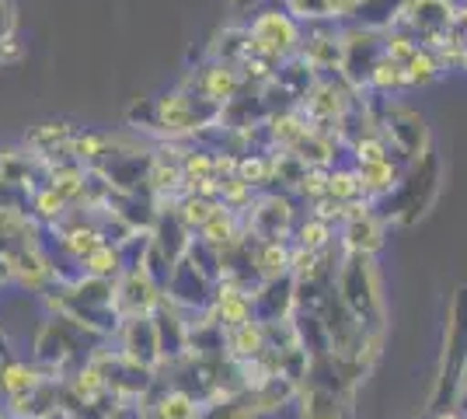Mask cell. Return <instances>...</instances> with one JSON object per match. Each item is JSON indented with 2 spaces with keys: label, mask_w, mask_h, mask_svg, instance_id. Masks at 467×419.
I'll list each match as a JSON object with an SVG mask.
<instances>
[{
  "label": "cell",
  "mask_w": 467,
  "mask_h": 419,
  "mask_svg": "<svg viewBox=\"0 0 467 419\" xmlns=\"http://www.w3.org/2000/svg\"><path fill=\"white\" fill-rule=\"evenodd\" d=\"M467 388V287H457L447 308V329L440 342L436 378L429 388V413L436 409H457Z\"/></svg>",
  "instance_id": "cell-1"
},
{
  "label": "cell",
  "mask_w": 467,
  "mask_h": 419,
  "mask_svg": "<svg viewBox=\"0 0 467 419\" xmlns=\"http://www.w3.org/2000/svg\"><path fill=\"white\" fill-rule=\"evenodd\" d=\"M331 290L363 329H388V300H384V283L373 256H342Z\"/></svg>",
  "instance_id": "cell-2"
},
{
  "label": "cell",
  "mask_w": 467,
  "mask_h": 419,
  "mask_svg": "<svg viewBox=\"0 0 467 419\" xmlns=\"http://www.w3.org/2000/svg\"><path fill=\"white\" fill-rule=\"evenodd\" d=\"M244 36H248V57L269 63V67H279L300 53L304 25L293 18L279 0H273L244 21Z\"/></svg>",
  "instance_id": "cell-3"
},
{
  "label": "cell",
  "mask_w": 467,
  "mask_h": 419,
  "mask_svg": "<svg viewBox=\"0 0 467 419\" xmlns=\"http://www.w3.org/2000/svg\"><path fill=\"white\" fill-rule=\"evenodd\" d=\"M223 120V109H216L202 99L199 91H192L185 80L178 84L175 91L154 99V130L164 140H175V143H185V140H195L202 130H210Z\"/></svg>",
  "instance_id": "cell-4"
},
{
  "label": "cell",
  "mask_w": 467,
  "mask_h": 419,
  "mask_svg": "<svg viewBox=\"0 0 467 419\" xmlns=\"http://www.w3.org/2000/svg\"><path fill=\"white\" fill-rule=\"evenodd\" d=\"M241 220H244V235L252 241H290L293 227L300 220V203L283 189H269V193L254 196V203L241 214Z\"/></svg>",
  "instance_id": "cell-5"
},
{
  "label": "cell",
  "mask_w": 467,
  "mask_h": 419,
  "mask_svg": "<svg viewBox=\"0 0 467 419\" xmlns=\"http://www.w3.org/2000/svg\"><path fill=\"white\" fill-rule=\"evenodd\" d=\"M457 25V4L453 0H405L390 28L409 32L419 46H440Z\"/></svg>",
  "instance_id": "cell-6"
},
{
  "label": "cell",
  "mask_w": 467,
  "mask_h": 419,
  "mask_svg": "<svg viewBox=\"0 0 467 419\" xmlns=\"http://www.w3.org/2000/svg\"><path fill=\"white\" fill-rule=\"evenodd\" d=\"M380 133H384V140L390 143V151L405 161V164L422 161L429 151H432L426 120H422L415 109H409V105L384 101V105H380Z\"/></svg>",
  "instance_id": "cell-7"
},
{
  "label": "cell",
  "mask_w": 467,
  "mask_h": 419,
  "mask_svg": "<svg viewBox=\"0 0 467 419\" xmlns=\"http://www.w3.org/2000/svg\"><path fill=\"white\" fill-rule=\"evenodd\" d=\"M342 42L346 46H342V67H338V74L349 80L356 91H363L370 70L384 60V32L367 28V25H346Z\"/></svg>",
  "instance_id": "cell-8"
},
{
  "label": "cell",
  "mask_w": 467,
  "mask_h": 419,
  "mask_svg": "<svg viewBox=\"0 0 467 419\" xmlns=\"http://www.w3.org/2000/svg\"><path fill=\"white\" fill-rule=\"evenodd\" d=\"M213 287H216V279L210 277V273H202V269L189 259V252H185V256L171 266V273H168L164 298L171 300L178 311H185V315H199V311H206V308H210V300H213Z\"/></svg>",
  "instance_id": "cell-9"
},
{
  "label": "cell",
  "mask_w": 467,
  "mask_h": 419,
  "mask_svg": "<svg viewBox=\"0 0 467 419\" xmlns=\"http://www.w3.org/2000/svg\"><path fill=\"white\" fill-rule=\"evenodd\" d=\"M119 346V357L137 363L150 374L164 371V360H161V342H157L154 315H140V319H122L119 332L112 336Z\"/></svg>",
  "instance_id": "cell-10"
},
{
  "label": "cell",
  "mask_w": 467,
  "mask_h": 419,
  "mask_svg": "<svg viewBox=\"0 0 467 419\" xmlns=\"http://www.w3.org/2000/svg\"><path fill=\"white\" fill-rule=\"evenodd\" d=\"M342 32L346 25H335V21H311L304 25V39H300V60L311 67L314 74H338L342 67Z\"/></svg>",
  "instance_id": "cell-11"
},
{
  "label": "cell",
  "mask_w": 467,
  "mask_h": 419,
  "mask_svg": "<svg viewBox=\"0 0 467 419\" xmlns=\"http://www.w3.org/2000/svg\"><path fill=\"white\" fill-rule=\"evenodd\" d=\"M185 84H189L192 91H199L210 105H216V109H227V105L241 99V91L248 88V80H244V74H241V67L223 63V60L202 63L199 70H192V74L185 78Z\"/></svg>",
  "instance_id": "cell-12"
},
{
  "label": "cell",
  "mask_w": 467,
  "mask_h": 419,
  "mask_svg": "<svg viewBox=\"0 0 467 419\" xmlns=\"http://www.w3.org/2000/svg\"><path fill=\"white\" fill-rule=\"evenodd\" d=\"M164 300V290L147 266H130L116 279V311L119 319H140V315H154L157 304Z\"/></svg>",
  "instance_id": "cell-13"
},
{
  "label": "cell",
  "mask_w": 467,
  "mask_h": 419,
  "mask_svg": "<svg viewBox=\"0 0 467 419\" xmlns=\"http://www.w3.org/2000/svg\"><path fill=\"white\" fill-rule=\"evenodd\" d=\"M252 304H254V319L262 321V325L293 319L296 315V283L290 277L258 279L252 287Z\"/></svg>",
  "instance_id": "cell-14"
},
{
  "label": "cell",
  "mask_w": 467,
  "mask_h": 419,
  "mask_svg": "<svg viewBox=\"0 0 467 419\" xmlns=\"http://www.w3.org/2000/svg\"><path fill=\"white\" fill-rule=\"evenodd\" d=\"M384 235H388V220L377 210L338 224V245L346 256H377L384 248Z\"/></svg>",
  "instance_id": "cell-15"
},
{
  "label": "cell",
  "mask_w": 467,
  "mask_h": 419,
  "mask_svg": "<svg viewBox=\"0 0 467 419\" xmlns=\"http://www.w3.org/2000/svg\"><path fill=\"white\" fill-rule=\"evenodd\" d=\"M405 168H409L405 161L398 158V154H390V158L377 161V164H356L352 172H356V179H359L363 196H367L373 206H380V203L398 189V182H401V175H405Z\"/></svg>",
  "instance_id": "cell-16"
},
{
  "label": "cell",
  "mask_w": 467,
  "mask_h": 419,
  "mask_svg": "<svg viewBox=\"0 0 467 419\" xmlns=\"http://www.w3.org/2000/svg\"><path fill=\"white\" fill-rule=\"evenodd\" d=\"M265 350H269V336H265V325L258 319L244 321V325H237V329H231L223 336V357L237 363V367L241 363H254Z\"/></svg>",
  "instance_id": "cell-17"
},
{
  "label": "cell",
  "mask_w": 467,
  "mask_h": 419,
  "mask_svg": "<svg viewBox=\"0 0 467 419\" xmlns=\"http://www.w3.org/2000/svg\"><path fill=\"white\" fill-rule=\"evenodd\" d=\"M147 409H150V419H199L202 416V399L178 388V384H168L154 399H147Z\"/></svg>",
  "instance_id": "cell-18"
},
{
  "label": "cell",
  "mask_w": 467,
  "mask_h": 419,
  "mask_svg": "<svg viewBox=\"0 0 467 419\" xmlns=\"http://www.w3.org/2000/svg\"><path fill=\"white\" fill-rule=\"evenodd\" d=\"M237 238H244V220H241V214L237 210H231V206H216L213 217L206 220L202 227H199V235H195V241H202L206 248H216V252H223L227 245H234Z\"/></svg>",
  "instance_id": "cell-19"
},
{
  "label": "cell",
  "mask_w": 467,
  "mask_h": 419,
  "mask_svg": "<svg viewBox=\"0 0 467 419\" xmlns=\"http://www.w3.org/2000/svg\"><path fill=\"white\" fill-rule=\"evenodd\" d=\"M46 374H42L39 367H36V360L28 363V360L21 357H4L0 360V395L4 399H18V395H28V392H36Z\"/></svg>",
  "instance_id": "cell-20"
},
{
  "label": "cell",
  "mask_w": 467,
  "mask_h": 419,
  "mask_svg": "<svg viewBox=\"0 0 467 419\" xmlns=\"http://www.w3.org/2000/svg\"><path fill=\"white\" fill-rule=\"evenodd\" d=\"M252 273L254 279L290 277V241H252Z\"/></svg>",
  "instance_id": "cell-21"
},
{
  "label": "cell",
  "mask_w": 467,
  "mask_h": 419,
  "mask_svg": "<svg viewBox=\"0 0 467 419\" xmlns=\"http://www.w3.org/2000/svg\"><path fill=\"white\" fill-rule=\"evenodd\" d=\"M290 245L304 248V252H328L331 245H338V227L328 224V220L307 214V217L296 220V227H293V235H290Z\"/></svg>",
  "instance_id": "cell-22"
},
{
  "label": "cell",
  "mask_w": 467,
  "mask_h": 419,
  "mask_svg": "<svg viewBox=\"0 0 467 419\" xmlns=\"http://www.w3.org/2000/svg\"><path fill=\"white\" fill-rule=\"evenodd\" d=\"M122 269H126V262H122V248H119V241H105V245H98L95 252L80 262V277L112 279V283L122 277Z\"/></svg>",
  "instance_id": "cell-23"
},
{
  "label": "cell",
  "mask_w": 467,
  "mask_h": 419,
  "mask_svg": "<svg viewBox=\"0 0 467 419\" xmlns=\"http://www.w3.org/2000/svg\"><path fill=\"white\" fill-rule=\"evenodd\" d=\"M220 206V200H213V196H178L175 200V214H178V220L192 231V238L199 235V227L206 224V220L213 217V210Z\"/></svg>",
  "instance_id": "cell-24"
},
{
  "label": "cell",
  "mask_w": 467,
  "mask_h": 419,
  "mask_svg": "<svg viewBox=\"0 0 467 419\" xmlns=\"http://www.w3.org/2000/svg\"><path fill=\"white\" fill-rule=\"evenodd\" d=\"M328 200L338 203V206L356 203V200H367L363 189H359L356 172H352V164H335V168H328Z\"/></svg>",
  "instance_id": "cell-25"
},
{
  "label": "cell",
  "mask_w": 467,
  "mask_h": 419,
  "mask_svg": "<svg viewBox=\"0 0 467 419\" xmlns=\"http://www.w3.org/2000/svg\"><path fill=\"white\" fill-rule=\"evenodd\" d=\"M440 78H443V67L436 60V53L426 49V46L405 63V80H409V88H426V84H432V80H440Z\"/></svg>",
  "instance_id": "cell-26"
},
{
  "label": "cell",
  "mask_w": 467,
  "mask_h": 419,
  "mask_svg": "<svg viewBox=\"0 0 467 419\" xmlns=\"http://www.w3.org/2000/svg\"><path fill=\"white\" fill-rule=\"evenodd\" d=\"M346 151H349V158H352V168H356V164H377V161H384L394 154L390 143L384 140V133H370V137L352 140Z\"/></svg>",
  "instance_id": "cell-27"
},
{
  "label": "cell",
  "mask_w": 467,
  "mask_h": 419,
  "mask_svg": "<svg viewBox=\"0 0 467 419\" xmlns=\"http://www.w3.org/2000/svg\"><path fill=\"white\" fill-rule=\"evenodd\" d=\"M290 196L300 203H307V210H311L314 203H321L328 196V168H307L304 179L293 185Z\"/></svg>",
  "instance_id": "cell-28"
},
{
  "label": "cell",
  "mask_w": 467,
  "mask_h": 419,
  "mask_svg": "<svg viewBox=\"0 0 467 419\" xmlns=\"http://www.w3.org/2000/svg\"><path fill=\"white\" fill-rule=\"evenodd\" d=\"M419 49H422V46L411 39L409 32H401V28H384V60L405 67Z\"/></svg>",
  "instance_id": "cell-29"
},
{
  "label": "cell",
  "mask_w": 467,
  "mask_h": 419,
  "mask_svg": "<svg viewBox=\"0 0 467 419\" xmlns=\"http://www.w3.org/2000/svg\"><path fill=\"white\" fill-rule=\"evenodd\" d=\"M279 4H283L300 25L328 21V0H279Z\"/></svg>",
  "instance_id": "cell-30"
},
{
  "label": "cell",
  "mask_w": 467,
  "mask_h": 419,
  "mask_svg": "<svg viewBox=\"0 0 467 419\" xmlns=\"http://www.w3.org/2000/svg\"><path fill=\"white\" fill-rule=\"evenodd\" d=\"M363 11V0H328V21L335 25H356Z\"/></svg>",
  "instance_id": "cell-31"
},
{
  "label": "cell",
  "mask_w": 467,
  "mask_h": 419,
  "mask_svg": "<svg viewBox=\"0 0 467 419\" xmlns=\"http://www.w3.org/2000/svg\"><path fill=\"white\" fill-rule=\"evenodd\" d=\"M265 4H273V0H231V7L237 11V15H244V18H252V15H258Z\"/></svg>",
  "instance_id": "cell-32"
},
{
  "label": "cell",
  "mask_w": 467,
  "mask_h": 419,
  "mask_svg": "<svg viewBox=\"0 0 467 419\" xmlns=\"http://www.w3.org/2000/svg\"><path fill=\"white\" fill-rule=\"evenodd\" d=\"M426 419H464L461 409H436V413H429Z\"/></svg>",
  "instance_id": "cell-33"
},
{
  "label": "cell",
  "mask_w": 467,
  "mask_h": 419,
  "mask_svg": "<svg viewBox=\"0 0 467 419\" xmlns=\"http://www.w3.org/2000/svg\"><path fill=\"white\" fill-rule=\"evenodd\" d=\"M0 357H11V350H7V340H4V329H0Z\"/></svg>",
  "instance_id": "cell-34"
}]
</instances>
